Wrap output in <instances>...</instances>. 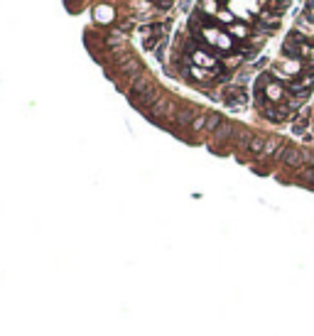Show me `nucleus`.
Segmentation results:
<instances>
[{
	"label": "nucleus",
	"instance_id": "f257e3e1",
	"mask_svg": "<svg viewBox=\"0 0 314 336\" xmlns=\"http://www.w3.org/2000/svg\"><path fill=\"white\" fill-rule=\"evenodd\" d=\"M275 157H277V160H282L287 167H302L304 162H312L314 155L309 152V150L295 148V145H282Z\"/></svg>",
	"mask_w": 314,
	"mask_h": 336
},
{
	"label": "nucleus",
	"instance_id": "f03ea898",
	"mask_svg": "<svg viewBox=\"0 0 314 336\" xmlns=\"http://www.w3.org/2000/svg\"><path fill=\"white\" fill-rule=\"evenodd\" d=\"M223 101H226L231 108H243V106L248 103V94H245L243 86H228V89L223 91Z\"/></svg>",
	"mask_w": 314,
	"mask_h": 336
},
{
	"label": "nucleus",
	"instance_id": "7ed1b4c3",
	"mask_svg": "<svg viewBox=\"0 0 314 336\" xmlns=\"http://www.w3.org/2000/svg\"><path fill=\"white\" fill-rule=\"evenodd\" d=\"M150 111H152L155 118H174V115H177V106H174L169 98H160Z\"/></svg>",
	"mask_w": 314,
	"mask_h": 336
},
{
	"label": "nucleus",
	"instance_id": "20e7f679",
	"mask_svg": "<svg viewBox=\"0 0 314 336\" xmlns=\"http://www.w3.org/2000/svg\"><path fill=\"white\" fill-rule=\"evenodd\" d=\"M287 96V91H285V86L282 84H275V81H270L268 86H265V98L270 101V103H280L282 98Z\"/></svg>",
	"mask_w": 314,
	"mask_h": 336
},
{
	"label": "nucleus",
	"instance_id": "39448f33",
	"mask_svg": "<svg viewBox=\"0 0 314 336\" xmlns=\"http://www.w3.org/2000/svg\"><path fill=\"white\" fill-rule=\"evenodd\" d=\"M192 61L197 64V66H202V69H216V59L211 54H206V52H192Z\"/></svg>",
	"mask_w": 314,
	"mask_h": 336
},
{
	"label": "nucleus",
	"instance_id": "423d86ee",
	"mask_svg": "<svg viewBox=\"0 0 314 336\" xmlns=\"http://www.w3.org/2000/svg\"><path fill=\"white\" fill-rule=\"evenodd\" d=\"M297 32L302 35V37L307 39V37H314V20H309L307 15L304 18H299L297 20V27H295Z\"/></svg>",
	"mask_w": 314,
	"mask_h": 336
},
{
	"label": "nucleus",
	"instance_id": "0eeeda50",
	"mask_svg": "<svg viewBox=\"0 0 314 336\" xmlns=\"http://www.w3.org/2000/svg\"><path fill=\"white\" fill-rule=\"evenodd\" d=\"M197 115H199V113L194 111V108H179L177 115H174V120H177L179 125H192V123L197 120Z\"/></svg>",
	"mask_w": 314,
	"mask_h": 336
},
{
	"label": "nucleus",
	"instance_id": "6e6552de",
	"mask_svg": "<svg viewBox=\"0 0 314 336\" xmlns=\"http://www.w3.org/2000/svg\"><path fill=\"white\" fill-rule=\"evenodd\" d=\"M228 35L236 39H248L250 37V30L243 25V22H233V25H228Z\"/></svg>",
	"mask_w": 314,
	"mask_h": 336
},
{
	"label": "nucleus",
	"instance_id": "1a4fd4ad",
	"mask_svg": "<svg viewBox=\"0 0 314 336\" xmlns=\"http://www.w3.org/2000/svg\"><path fill=\"white\" fill-rule=\"evenodd\" d=\"M236 132H238V128H236L233 123H226V120H223V123H221V128H219V130L214 132V135H216V140H228V138H233Z\"/></svg>",
	"mask_w": 314,
	"mask_h": 336
},
{
	"label": "nucleus",
	"instance_id": "9d476101",
	"mask_svg": "<svg viewBox=\"0 0 314 336\" xmlns=\"http://www.w3.org/2000/svg\"><path fill=\"white\" fill-rule=\"evenodd\" d=\"M221 123H223V118L219 115V113H206V128H204V130L216 132L219 128H221Z\"/></svg>",
	"mask_w": 314,
	"mask_h": 336
},
{
	"label": "nucleus",
	"instance_id": "9b49d317",
	"mask_svg": "<svg viewBox=\"0 0 314 336\" xmlns=\"http://www.w3.org/2000/svg\"><path fill=\"white\" fill-rule=\"evenodd\" d=\"M265 143H268V138H260V135H253V140L248 143V150H250L253 155H263V152H265Z\"/></svg>",
	"mask_w": 314,
	"mask_h": 336
},
{
	"label": "nucleus",
	"instance_id": "f8f14e48",
	"mask_svg": "<svg viewBox=\"0 0 314 336\" xmlns=\"http://www.w3.org/2000/svg\"><path fill=\"white\" fill-rule=\"evenodd\" d=\"M96 20H98V22H111L113 20L111 5H98V8H96Z\"/></svg>",
	"mask_w": 314,
	"mask_h": 336
},
{
	"label": "nucleus",
	"instance_id": "ddd939ff",
	"mask_svg": "<svg viewBox=\"0 0 314 336\" xmlns=\"http://www.w3.org/2000/svg\"><path fill=\"white\" fill-rule=\"evenodd\" d=\"M280 148H282V140L280 138H268V143H265V157H270V155H277L280 152Z\"/></svg>",
	"mask_w": 314,
	"mask_h": 336
},
{
	"label": "nucleus",
	"instance_id": "4468645a",
	"mask_svg": "<svg viewBox=\"0 0 314 336\" xmlns=\"http://www.w3.org/2000/svg\"><path fill=\"white\" fill-rule=\"evenodd\" d=\"M204 15H219V3L216 0H202V10Z\"/></svg>",
	"mask_w": 314,
	"mask_h": 336
},
{
	"label": "nucleus",
	"instance_id": "2eb2a0df",
	"mask_svg": "<svg viewBox=\"0 0 314 336\" xmlns=\"http://www.w3.org/2000/svg\"><path fill=\"white\" fill-rule=\"evenodd\" d=\"M299 179L302 182H309V184H314V167L309 165V167H304L302 172H299Z\"/></svg>",
	"mask_w": 314,
	"mask_h": 336
},
{
	"label": "nucleus",
	"instance_id": "dca6fc26",
	"mask_svg": "<svg viewBox=\"0 0 314 336\" xmlns=\"http://www.w3.org/2000/svg\"><path fill=\"white\" fill-rule=\"evenodd\" d=\"M204 128H206V113H199L197 120L192 123V130H204Z\"/></svg>",
	"mask_w": 314,
	"mask_h": 336
},
{
	"label": "nucleus",
	"instance_id": "f3484780",
	"mask_svg": "<svg viewBox=\"0 0 314 336\" xmlns=\"http://www.w3.org/2000/svg\"><path fill=\"white\" fill-rule=\"evenodd\" d=\"M216 18L221 20V22H228V25H233V22H236V18H233L228 10H219V15H216Z\"/></svg>",
	"mask_w": 314,
	"mask_h": 336
},
{
	"label": "nucleus",
	"instance_id": "a211bd4d",
	"mask_svg": "<svg viewBox=\"0 0 314 336\" xmlns=\"http://www.w3.org/2000/svg\"><path fill=\"white\" fill-rule=\"evenodd\" d=\"M268 5L275 8V10H285V8L290 5V0H268Z\"/></svg>",
	"mask_w": 314,
	"mask_h": 336
},
{
	"label": "nucleus",
	"instance_id": "6ab92c4d",
	"mask_svg": "<svg viewBox=\"0 0 314 336\" xmlns=\"http://www.w3.org/2000/svg\"><path fill=\"white\" fill-rule=\"evenodd\" d=\"M120 35H108V44H111V47H115V44H118V42H120Z\"/></svg>",
	"mask_w": 314,
	"mask_h": 336
},
{
	"label": "nucleus",
	"instance_id": "aec40b11",
	"mask_svg": "<svg viewBox=\"0 0 314 336\" xmlns=\"http://www.w3.org/2000/svg\"><path fill=\"white\" fill-rule=\"evenodd\" d=\"M240 59H243V56H231V59H228V61H226V64H228V66H236V64H238Z\"/></svg>",
	"mask_w": 314,
	"mask_h": 336
}]
</instances>
